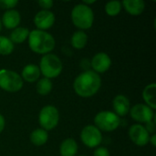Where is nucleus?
<instances>
[{"instance_id": "obj_1", "label": "nucleus", "mask_w": 156, "mask_h": 156, "mask_svg": "<svg viewBox=\"0 0 156 156\" xmlns=\"http://www.w3.org/2000/svg\"><path fill=\"white\" fill-rule=\"evenodd\" d=\"M101 86L100 75L93 70H87L80 73L73 82V89L77 95L82 98L94 96Z\"/></svg>"}, {"instance_id": "obj_2", "label": "nucleus", "mask_w": 156, "mask_h": 156, "mask_svg": "<svg viewBox=\"0 0 156 156\" xmlns=\"http://www.w3.org/2000/svg\"><path fill=\"white\" fill-rule=\"evenodd\" d=\"M28 46L37 54H49L56 46L54 37L47 31L35 29L29 32Z\"/></svg>"}, {"instance_id": "obj_3", "label": "nucleus", "mask_w": 156, "mask_h": 156, "mask_svg": "<svg viewBox=\"0 0 156 156\" xmlns=\"http://www.w3.org/2000/svg\"><path fill=\"white\" fill-rule=\"evenodd\" d=\"M71 20L75 27L80 29H89L92 27L94 21V14L92 9L84 4L75 5L71 11Z\"/></svg>"}, {"instance_id": "obj_4", "label": "nucleus", "mask_w": 156, "mask_h": 156, "mask_svg": "<svg viewBox=\"0 0 156 156\" xmlns=\"http://www.w3.org/2000/svg\"><path fill=\"white\" fill-rule=\"evenodd\" d=\"M40 73L47 79H54L60 75L63 66L60 58L55 54L44 55L39 62Z\"/></svg>"}, {"instance_id": "obj_5", "label": "nucleus", "mask_w": 156, "mask_h": 156, "mask_svg": "<svg viewBox=\"0 0 156 156\" xmlns=\"http://www.w3.org/2000/svg\"><path fill=\"white\" fill-rule=\"evenodd\" d=\"M23 80L16 71L9 69L0 70V88L7 92H16L23 88Z\"/></svg>"}, {"instance_id": "obj_6", "label": "nucleus", "mask_w": 156, "mask_h": 156, "mask_svg": "<svg viewBox=\"0 0 156 156\" xmlns=\"http://www.w3.org/2000/svg\"><path fill=\"white\" fill-rule=\"evenodd\" d=\"M94 123L100 131L113 132L120 126V117L112 112L103 111L96 114Z\"/></svg>"}, {"instance_id": "obj_7", "label": "nucleus", "mask_w": 156, "mask_h": 156, "mask_svg": "<svg viewBox=\"0 0 156 156\" xmlns=\"http://www.w3.org/2000/svg\"><path fill=\"white\" fill-rule=\"evenodd\" d=\"M38 122L41 129L45 131H50L57 127L59 122V112L58 109L52 105H47L43 107L38 115Z\"/></svg>"}, {"instance_id": "obj_8", "label": "nucleus", "mask_w": 156, "mask_h": 156, "mask_svg": "<svg viewBox=\"0 0 156 156\" xmlns=\"http://www.w3.org/2000/svg\"><path fill=\"white\" fill-rule=\"evenodd\" d=\"M81 142L89 148L98 147L102 142V134L101 131L94 125L85 126L80 133Z\"/></svg>"}, {"instance_id": "obj_9", "label": "nucleus", "mask_w": 156, "mask_h": 156, "mask_svg": "<svg viewBox=\"0 0 156 156\" xmlns=\"http://www.w3.org/2000/svg\"><path fill=\"white\" fill-rule=\"evenodd\" d=\"M131 117L140 123H147L154 119V112L145 104H136L130 109Z\"/></svg>"}, {"instance_id": "obj_10", "label": "nucleus", "mask_w": 156, "mask_h": 156, "mask_svg": "<svg viewBox=\"0 0 156 156\" xmlns=\"http://www.w3.org/2000/svg\"><path fill=\"white\" fill-rule=\"evenodd\" d=\"M131 141L137 146H145L150 140V134L142 124H133L129 129Z\"/></svg>"}, {"instance_id": "obj_11", "label": "nucleus", "mask_w": 156, "mask_h": 156, "mask_svg": "<svg viewBox=\"0 0 156 156\" xmlns=\"http://www.w3.org/2000/svg\"><path fill=\"white\" fill-rule=\"evenodd\" d=\"M34 23L38 30L45 31L54 25L55 15L50 10H41L36 14Z\"/></svg>"}, {"instance_id": "obj_12", "label": "nucleus", "mask_w": 156, "mask_h": 156, "mask_svg": "<svg viewBox=\"0 0 156 156\" xmlns=\"http://www.w3.org/2000/svg\"><path fill=\"white\" fill-rule=\"evenodd\" d=\"M112 66V59L104 52L97 53L91 59V67L96 73H104Z\"/></svg>"}, {"instance_id": "obj_13", "label": "nucleus", "mask_w": 156, "mask_h": 156, "mask_svg": "<svg viewBox=\"0 0 156 156\" xmlns=\"http://www.w3.org/2000/svg\"><path fill=\"white\" fill-rule=\"evenodd\" d=\"M112 107H113V110H114V113L117 115V116H121V117H123L125 115L128 114V112H130V101L129 99L124 96V95H117L114 99H113V101H112Z\"/></svg>"}, {"instance_id": "obj_14", "label": "nucleus", "mask_w": 156, "mask_h": 156, "mask_svg": "<svg viewBox=\"0 0 156 156\" xmlns=\"http://www.w3.org/2000/svg\"><path fill=\"white\" fill-rule=\"evenodd\" d=\"M20 20L21 16L19 12L15 9H10L6 10L4 13L1 19V23L7 29H15L16 27H18Z\"/></svg>"}, {"instance_id": "obj_15", "label": "nucleus", "mask_w": 156, "mask_h": 156, "mask_svg": "<svg viewBox=\"0 0 156 156\" xmlns=\"http://www.w3.org/2000/svg\"><path fill=\"white\" fill-rule=\"evenodd\" d=\"M122 5L132 16H140L145 8V3L143 0H124Z\"/></svg>"}, {"instance_id": "obj_16", "label": "nucleus", "mask_w": 156, "mask_h": 156, "mask_svg": "<svg viewBox=\"0 0 156 156\" xmlns=\"http://www.w3.org/2000/svg\"><path fill=\"white\" fill-rule=\"evenodd\" d=\"M40 70L38 66L35 65V64H28L27 66L24 67V69H22L21 72V78L23 80V81H27L29 83L35 82L37 81L39 77H40Z\"/></svg>"}, {"instance_id": "obj_17", "label": "nucleus", "mask_w": 156, "mask_h": 156, "mask_svg": "<svg viewBox=\"0 0 156 156\" xmlns=\"http://www.w3.org/2000/svg\"><path fill=\"white\" fill-rule=\"evenodd\" d=\"M78 152V144L73 138L65 139L59 147V153L61 156H76Z\"/></svg>"}, {"instance_id": "obj_18", "label": "nucleus", "mask_w": 156, "mask_h": 156, "mask_svg": "<svg viewBox=\"0 0 156 156\" xmlns=\"http://www.w3.org/2000/svg\"><path fill=\"white\" fill-rule=\"evenodd\" d=\"M155 92V83H151V84L147 85L143 90V98H144V101L146 102V105L149 106L152 110H155L156 109Z\"/></svg>"}, {"instance_id": "obj_19", "label": "nucleus", "mask_w": 156, "mask_h": 156, "mask_svg": "<svg viewBox=\"0 0 156 156\" xmlns=\"http://www.w3.org/2000/svg\"><path fill=\"white\" fill-rule=\"evenodd\" d=\"M29 30L27 27H17L15 29L12 30L11 34H10V37L9 39L12 41V43L14 44H21L23 42H25L29 36Z\"/></svg>"}, {"instance_id": "obj_20", "label": "nucleus", "mask_w": 156, "mask_h": 156, "mask_svg": "<svg viewBox=\"0 0 156 156\" xmlns=\"http://www.w3.org/2000/svg\"><path fill=\"white\" fill-rule=\"evenodd\" d=\"M48 139V133L43 129H36L30 133V142L35 146L44 145Z\"/></svg>"}, {"instance_id": "obj_21", "label": "nucleus", "mask_w": 156, "mask_h": 156, "mask_svg": "<svg viewBox=\"0 0 156 156\" xmlns=\"http://www.w3.org/2000/svg\"><path fill=\"white\" fill-rule=\"evenodd\" d=\"M71 45L76 49H82L85 48L88 42V36L87 34L82 30H78L73 33L71 37Z\"/></svg>"}, {"instance_id": "obj_22", "label": "nucleus", "mask_w": 156, "mask_h": 156, "mask_svg": "<svg viewBox=\"0 0 156 156\" xmlns=\"http://www.w3.org/2000/svg\"><path fill=\"white\" fill-rule=\"evenodd\" d=\"M52 87H53L52 81L49 79L43 78L37 81L36 89H37V92L39 95L46 96L52 90Z\"/></svg>"}, {"instance_id": "obj_23", "label": "nucleus", "mask_w": 156, "mask_h": 156, "mask_svg": "<svg viewBox=\"0 0 156 156\" xmlns=\"http://www.w3.org/2000/svg\"><path fill=\"white\" fill-rule=\"evenodd\" d=\"M14 50V44L9 37L0 36V55L6 56L10 55Z\"/></svg>"}, {"instance_id": "obj_24", "label": "nucleus", "mask_w": 156, "mask_h": 156, "mask_svg": "<svg viewBox=\"0 0 156 156\" xmlns=\"http://www.w3.org/2000/svg\"><path fill=\"white\" fill-rule=\"evenodd\" d=\"M122 8V2L117 0L110 1L105 5V12L110 16H116L120 14Z\"/></svg>"}, {"instance_id": "obj_25", "label": "nucleus", "mask_w": 156, "mask_h": 156, "mask_svg": "<svg viewBox=\"0 0 156 156\" xmlns=\"http://www.w3.org/2000/svg\"><path fill=\"white\" fill-rule=\"evenodd\" d=\"M18 4L17 0H0V8L2 9H13Z\"/></svg>"}, {"instance_id": "obj_26", "label": "nucleus", "mask_w": 156, "mask_h": 156, "mask_svg": "<svg viewBox=\"0 0 156 156\" xmlns=\"http://www.w3.org/2000/svg\"><path fill=\"white\" fill-rule=\"evenodd\" d=\"M37 4L43 8V10H49L53 6L54 3L51 0H39L37 1Z\"/></svg>"}, {"instance_id": "obj_27", "label": "nucleus", "mask_w": 156, "mask_h": 156, "mask_svg": "<svg viewBox=\"0 0 156 156\" xmlns=\"http://www.w3.org/2000/svg\"><path fill=\"white\" fill-rule=\"evenodd\" d=\"M94 156H110V152L106 147H98L94 152Z\"/></svg>"}, {"instance_id": "obj_28", "label": "nucleus", "mask_w": 156, "mask_h": 156, "mask_svg": "<svg viewBox=\"0 0 156 156\" xmlns=\"http://www.w3.org/2000/svg\"><path fill=\"white\" fill-rule=\"evenodd\" d=\"M145 129L147 130V132L149 133V134L151 133L154 134V132H155V121H154V119L153 121H151V122H149L146 123Z\"/></svg>"}, {"instance_id": "obj_29", "label": "nucleus", "mask_w": 156, "mask_h": 156, "mask_svg": "<svg viewBox=\"0 0 156 156\" xmlns=\"http://www.w3.org/2000/svg\"><path fill=\"white\" fill-rule=\"evenodd\" d=\"M5 118H4V117H3V115L0 113V133L4 131V129H5Z\"/></svg>"}, {"instance_id": "obj_30", "label": "nucleus", "mask_w": 156, "mask_h": 156, "mask_svg": "<svg viewBox=\"0 0 156 156\" xmlns=\"http://www.w3.org/2000/svg\"><path fill=\"white\" fill-rule=\"evenodd\" d=\"M149 142H151L152 145H153L154 147H155V145H156V135L155 134H153L152 136H150V140H149Z\"/></svg>"}, {"instance_id": "obj_31", "label": "nucleus", "mask_w": 156, "mask_h": 156, "mask_svg": "<svg viewBox=\"0 0 156 156\" xmlns=\"http://www.w3.org/2000/svg\"><path fill=\"white\" fill-rule=\"evenodd\" d=\"M95 2H96L95 0H93V1H83V2H82V4H84V5H91V4H94Z\"/></svg>"}, {"instance_id": "obj_32", "label": "nucleus", "mask_w": 156, "mask_h": 156, "mask_svg": "<svg viewBox=\"0 0 156 156\" xmlns=\"http://www.w3.org/2000/svg\"><path fill=\"white\" fill-rule=\"evenodd\" d=\"M1 28H2V23H1V19H0V31H1Z\"/></svg>"}, {"instance_id": "obj_33", "label": "nucleus", "mask_w": 156, "mask_h": 156, "mask_svg": "<svg viewBox=\"0 0 156 156\" xmlns=\"http://www.w3.org/2000/svg\"><path fill=\"white\" fill-rule=\"evenodd\" d=\"M80 156H84V155H80Z\"/></svg>"}]
</instances>
